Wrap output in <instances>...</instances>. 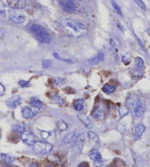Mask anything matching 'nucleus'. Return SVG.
I'll use <instances>...</instances> for the list:
<instances>
[{
  "label": "nucleus",
  "instance_id": "f257e3e1",
  "mask_svg": "<svg viewBox=\"0 0 150 167\" xmlns=\"http://www.w3.org/2000/svg\"><path fill=\"white\" fill-rule=\"evenodd\" d=\"M62 27L67 35L75 38H81L88 33L87 27L72 18H66L61 22Z\"/></svg>",
  "mask_w": 150,
  "mask_h": 167
},
{
  "label": "nucleus",
  "instance_id": "f03ea898",
  "mask_svg": "<svg viewBox=\"0 0 150 167\" xmlns=\"http://www.w3.org/2000/svg\"><path fill=\"white\" fill-rule=\"evenodd\" d=\"M127 102H128V108L130 107L132 116L135 118L141 116L146 109L142 99L136 94H130L127 97Z\"/></svg>",
  "mask_w": 150,
  "mask_h": 167
},
{
  "label": "nucleus",
  "instance_id": "7ed1b4c3",
  "mask_svg": "<svg viewBox=\"0 0 150 167\" xmlns=\"http://www.w3.org/2000/svg\"><path fill=\"white\" fill-rule=\"evenodd\" d=\"M29 31L39 42L49 44L52 41V37L48 31L40 24H32L29 27Z\"/></svg>",
  "mask_w": 150,
  "mask_h": 167
},
{
  "label": "nucleus",
  "instance_id": "20e7f679",
  "mask_svg": "<svg viewBox=\"0 0 150 167\" xmlns=\"http://www.w3.org/2000/svg\"><path fill=\"white\" fill-rule=\"evenodd\" d=\"M53 149L51 144L44 141H37L33 146L35 153L38 154H47L50 153Z\"/></svg>",
  "mask_w": 150,
  "mask_h": 167
},
{
  "label": "nucleus",
  "instance_id": "39448f33",
  "mask_svg": "<svg viewBox=\"0 0 150 167\" xmlns=\"http://www.w3.org/2000/svg\"><path fill=\"white\" fill-rule=\"evenodd\" d=\"M75 137L74 141L72 142L73 144V149L75 153H80L82 152V147L84 144V136L82 134H80L78 130H75Z\"/></svg>",
  "mask_w": 150,
  "mask_h": 167
},
{
  "label": "nucleus",
  "instance_id": "423d86ee",
  "mask_svg": "<svg viewBox=\"0 0 150 167\" xmlns=\"http://www.w3.org/2000/svg\"><path fill=\"white\" fill-rule=\"evenodd\" d=\"M39 112V108L35 107L25 106L21 108V114L24 119H32L37 116Z\"/></svg>",
  "mask_w": 150,
  "mask_h": 167
},
{
  "label": "nucleus",
  "instance_id": "0eeeda50",
  "mask_svg": "<svg viewBox=\"0 0 150 167\" xmlns=\"http://www.w3.org/2000/svg\"><path fill=\"white\" fill-rule=\"evenodd\" d=\"M21 139L25 144L29 146H34L35 144L37 142L35 136L29 131H25L21 134Z\"/></svg>",
  "mask_w": 150,
  "mask_h": 167
},
{
  "label": "nucleus",
  "instance_id": "6e6552de",
  "mask_svg": "<svg viewBox=\"0 0 150 167\" xmlns=\"http://www.w3.org/2000/svg\"><path fill=\"white\" fill-rule=\"evenodd\" d=\"M8 14H9L10 20L12 21L14 23H16V24L23 23L26 19L25 16L19 12H16V11H9Z\"/></svg>",
  "mask_w": 150,
  "mask_h": 167
},
{
  "label": "nucleus",
  "instance_id": "1a4fd4ad",
  "mask_svg": "<svg viewBox=\"0 0 150 167\" xmlns=\"http://www.w3.org/2000/svg\"><path fill=\"white\" fill-rule=\"evenodd\" d=\"M60 5H61L64 11L67 13H73L76 10L75 4L71 0H63V1H59Z\"/></svg>",
  "mask_w": 150,
  "mask_h": 167
},
{
  "label": "nucleus",
  "instance_id": "9d476101",
  "mask_svg": "<svg viewBox=\"0 0 150 167\" xmlns=\"http://www.w3.org/2000/svg\"><path fill=\"white\" fill-rule=\"evenodd\" d=\"M8 5L12 9H22L27 5V1L24 0H8Z\"/></svg>",
  "mask_w": 150,
  "mask_h": 167
},
{
  "label": "nucleus",
  "instance_id": "9b49d317",
  "mask_svg": "<svg viewBox=\"0 0 150 167\" xmlns=\"http://www.w3.org/2000/svg\"><path fill=\"white\" fill-rule=\"evenodd\" d=\"M21 101H22V100H21L20 96L15 95L14 97H11L10 100H8L7 105L9 107L15 108V107H18L19 105H20Z\"/></svg>",
  "mask_w": 150,
  "mask_h": 167
},
{
  "label": "nucleus",
  "instance_id": "f8f14e48",
  "mask_svg": "<svg viewBox=\"0 0 150 167\" xmlns=\"http://www.w3.org/2000/svg\"><path fill=\"white\" fill-rule=\"evenodd\" d=\"M104 59H105V54H104L103 52H101L97 54L93 58L88 60V63L90 65H96V64L99 63L102 61H103Z\"/></svg>",
  "mask_w": 150,
  "mask_h": 167
},
{
  "label": "nucleus",
  "instance_id": "ddd939ff",
  "mask_svg": "<svg viewBox=\"0 0 150 167\" xmlns=\"http://www.w3.org/2000/svg\"><path fill=\"white\" fill-rule=\"evenodd\" d=\"M78 117L82 121V123L88 127V128H92L93 127V124L92 123V122L88 116H86L84 114H80V115H78Z\"/></svg>",
  "mask_w": 150,
  "mask_h": 167
},
{
  "label": "nucleus",
  "instance_id": "4468645a",
  "mask_svg": "<svg viewBox=\"0 0 150 167\" xmlns=\"http://www.w3.org/2000/svg\"><path fill=\"white\" fill-rule=\"evenodd\" d=\"M91 115L93 118L97 119H102L104 117V110H103V108L99 107H96L94 110L92 111Z\"/></svg>",
  "mask_w": 150,
  "mask_h": 167
},
{
  "label": "nucleus",
  "instance_id": "2eb2a0df",
  "mask_svg": "<svg viewBox=\"0 0 150 167\" xmlns=\"http://www.w3.org/2000/svg\"><path fill=\"white\" fill-rule=\"evenodd\" d=\"M145 130V127L143 125H137L135 127V138L136 140L140 138Z\"/></svg>",
  "mask_w": 150,
  "mask_h": 167
},
{
  "label": "nucleus",
  "instance_id": "dca6fc26",
  "mask_svg": "<svg viewBox=\"0 0 150 167\" xmlns=\"http://www.w3.org/2000/svg\"><path fill=\"white\" fill-rule=\"evenodd\" d=\"M89 157L91 160H94V161H101L102 160V155L97 150H93L89 154Z\"/></svg>",
  "mask_w": 150,
  "mask_h": 167
},
{
  "label": "nucleus",
  "instance_id": "f3484780",
  "mask_svg": "<svg viewBox=\"0 0 150 167\" xmlns=\"http://www.w3.org/2000/svg\"><path fill=\"white\" fill-rule=\"evenodd\" d=\"M29 104H30L32 107H37V108L39 109L43 106V102H41L39 99H38L37 97H34L30 98V100H29Z\"/></svg>",
  "mask_w": 150,
  "mask_h": 167
},
{
  "label": "nucleus",
  "instance_id": "a211bd4d",
  "mask_svg": "<svg viewBox=\"0 0 150 167\" xmlns=\"http://www.w3.org/2000/svg\"><path fill=\"white\" fill-rule=\"evenodd\" d=\"M14 130L15 133L22 134L25 132V125L23 123H17L14 126Z\"/></svg>",
  "mask_w": 150,
  "mask_h": 167
},
{
  "label": "nucleus",
  "instance_id": "6ab92c4d",
  "mask_svg": "<svg viewBox=\"0 0 150 167\" xmlns=\"http://www.w3.org/2000/svg\"><path fill=\"white\" fill-rule=\"evenodd\" d=\"M84 107V100L82 99H77L74 102V107L77 111H81Z\"/></svg>",
  "mask_w": 150,
  "mask_h": 167
},
{
  "label": "nucleus",
  "instance_id": "aec40b11",
  "mask_svg": "<svg viewBox=\"0 0 150 167\" xmlns=\"http://www.w3.org/2000/svg\"><path fill=\"white\" fill-rule=\"evenodd\" d=\"M74 137H75V132H72V133H69L64 137L63 138V143L66 144H72L74 141Z\"/></svg>",
  "mask_w": 150,
  "mask_h": 167
},
{
  "label": "nucleus",
  "instance_id": "412c9836",
  "mask_svg": "<svg viewBox=\"0 0 150 167\" xmlns=\"http://www.w3.org/2000/svg\"><path fill=\"white\" fill-rule=\"evenodd\" d=\"M143 64H144V62H143V59L141 58L140 57H137L136 58V70L140 71V72H142Z\"/></svg>",
  "mask_w": 150,
  "mask_h": 167
},
{
  "label": "nucleus",
  "instance_id": "4be33fe9",
  "mask_svg": "<svg viewBox=\"0 0 150 167\" xmlns=\"http://www.w3.org/2000/svg\"><path fill=\"white\" fill-rule=\"evenodd\" d=\"M51 99H52L53 102H55V103L57 104H59V105H63L64 102H65V101H64L63 97H61L59 95H56V94L52 95V97H51Z\"/></svg>",
  "mask_w": 150,
  "mask_h": 167
},
{
  "label": "nucleus",
  "instance_id": "5701e85b",
  "mask_svg": "<svg viewBox=\"0 0 150 167\" xmlns=\"http://www.w3.org/2000/svg\"><path fill=\"white\" fill-rule=\"evenodd\" d=\"M116 90V87L113 86V85H105V86L103 88V91L106 94H112Z\"/></svg>",
  "mask_w": 150,
  "mask_h": 167
},
{
  "label": "nucleus",
  "instance_id": "b1692460",
  "mask_svg": "<svg viewBox=\"0 0 150 167\" xmlns=\"http://www.w3.org/2000/svg\"><path fill=\"white\" fill-rule=\"evenodd\" d=\"M128 112H129V108H128L127 105H122L118 109V113H119L121 117H124L126 115H127Z\"/></svg>",
  "mask_w": 150,
  "mask_h": 167
},
{
  "label": "nucleus",
  "instance_id": "393cba45",
  "mask_svg": "<svg viewBox=\"0 0 150 167\" xmlns=\"http://www.w3.org/2000/svg\"><path fill=\"white\" fill-rule=\"evenodd\" d=\"M88 135L89 138H90L92 141L95 142V143H96V144L99 143V138L98 135H97L96 133H93V132H91V131H88Z\"/></svg>",
  "mask_w": 150,
  "mask_h": 167
},
{
  "label": "nucleus",
  "instance_id": "a878e982",
  "mask_svg": "<svg viewBox=\"0 0 150 167\" xmlns=\"http://www.w3.org/2000/svg\"><path fill=\"white\" fill-rule=\"evenodd\" d=\"M1 158L2 159L3 161L6 162V163H12L14 160V157L11 156V155H7V154H1Z\"/></svg>",
  "mask_w": 150,
  "mask_h": 167
},
{
  "label": "nucleus",
  "instance_id": "bb28decb",
  "mask_svg": "<svg viewBox=\"0 0 150 167\" xmlns=\"http://www.w3.org/2000/svg\"><path fill=\"white\" fill-rule=\"evenodd\" d=\"M57 125H58V128L60 129V130L63 131V130H66L67 129V125L66 124V122L64 121H63L61 119H60L57 122Z\"/></svg>",
  "mask_w": 150,
  "mask_h": 167
},
{
  "label": "nucleus",
  "instance_id": "cd10ccee",
  "mask_svg": "<svg viewBox=\"0 0 150 167\" xmlns=\"http://www.w3.org/2000/svg\"><path fill=\"white\" fill-rule=\"evenodd\" d=\"M121 60H122V62L125 65H128L130 63V60H131V57H130V54H125L121 57Z\"/></svg>",
  "mask_w": 150,
  "mask_h": 167
},
{
  "label": "nucleus",
  "instance_id": "c85d7f7f",
  "mask_svg": "<svg viewBox=\"0 0 150 167\" xmlns=\"http://www.w3.org/2000/svg\"><path fill=\"white\" fill-rule=\"evenodd\" d=\"M111 5L113 6V8H114V9H115V11H116V12L120 15V16H123L122 13H121V9H120V8L118 7V5H117V3L114 2H111Z\"/></svg>",
  "mask_w": 150,
  "mask_h": 167
},
{
  "label": "nucleus",
  "instance_id": "c756f323",
  "mask_svg": "<svg viewBox=\"0 0 150 167\" xmlns=\"http://www.w3.org/2000/svg\"><path fill=\"white\" fill-rule=\"evenodd\" d=\"M19 84L20 85V86L23 88L30 86V82H29V81H27V80H20L19 82Z\"/></svg>",
  "mask_w": 150,
  "mask_h": 167
},
{
  "label": "nucleus",
  "instance_id": "7c9ffc66",
  "mask_svg": "<svg viewBox=\"0 0 150 167\" xmlns=\"http://www.w3.org/2000/svg\"><path fill=\"white\" fill-rule=\"evenodd\" d=\"M136 2L138 4V5L139 6L140 8H141V9L143 10V11H146V5L144 4V2L142 1H139V0H136Z\"/></svg>",
  "mask_w": 150,
  "mask_h": 167
},
{
  "label": "nucleus",
  "instance_id": "2f4dec72",
  "mask_svg": "<svg viewBox=\"0 0 150 167\" xmlns=\"http://www.w3.org/2000/svg\"><path fill=\"white\" fill-rule=\"evenodd\" d=\"M42 64H43V67L44 68H48L50 66L51 61L49 60H44L42 62Z\"/></svg>",
  "mask_w": 150,
  "mask_h": 167
},
{
  "label": "nucleus",
  "instance_id": "473e14b6",
  "mask_svg": "<svg viewBox=\"0 0 150 167\" xmlns=\"http://www.w3.org/2000/svg\"><path fill=\"white\" fill-rule=\"evenodd\" d=\"M54 56H55V58L59 59V60H60L66 61V62H67V63H72V60H66V59H65V58H62V57H60V55H59V54H57V53H54Z\"/></svg>",
  "mask_w": 150,
  "mask_h": 167
},
{
  "label": "nucleus",
  "instance_id": "72a5a7b5",
  "mask_svg": "<svg viewBox=\"0 0 150 167\" xmlns=\"http://www.w3.org/2000/svg\"><path fill=\"white\" fill-rule=\"evenodd\" d=\"M5 93V88L4 85L0 83V97L3 96Z\"/></svg>",
  "mask_w": 150,
  "mask_h": 167
},
{
  "label": "nucleus",
  "instance_id": "f704fd0d",
  "mask_svg": "<svg viewBox=\"0 0 150 167\" xmlns=\"http://www.w3.org/2000/svg\"><path fill=\"white\" fill-rule=\"evenodd\" d=\"M49 135V133H47V132H42V133H41V137H42L44 139H47Z\"/></svg>",
  "mask_w": 150,
  "mask_h": 167
},
{
  "label": "nucleus",
  "instance_id": "c9c22d12",
  "mask_svg": "<svg viewBox=\"0 0 150 167\" xmlns=\"http://www.w3.org/2000/svg\"><path fill=\"white\" fill-rule=\"evenodd\" d=\"M77 167H89V165L86 162H82V163H80V164L77 166Z\"/></svg>",
  "mask_w": 150,
  "mask_h": 167
},
{
  "label": "nucleus",
  "instance_id": "e433bc0d",
  "mask_svg": "<svg viewBox=\"0 0 150 167\" xmlns=\"http://www.w3.org/2000/svg\"><path fill=\"white\" fill-rule=\"evenodd\" d=\"M28 167H39L38 164L37 163H35V162H33V163H30V164L29 165V166Z\"/></svg>",
  "mask_w": 150,
  "mask_h": 167
},
{
  "label": "nucleus",
  "instance_id": "4c0bfd02",
  "mask_svg": "<svg viewBox=\"0 0 150 167\" xmlns=\"http://www.w3.org/2000/svg\"><path fill=\"white\" fill-rule=\"evenodd\" d=\"M47 167H57V165L55 164V163H49V164H48Z\"/></svg>",
  "mask_w": 150,
  "mask_h": 167
},
{
  "label": "nucleus",
  "instance_id": "58836bf2",
  "mask_svg": "<svg viewBox=\"0 0 150 167\" xmlns=\"http://www.w3.org/2000/svg\"><path fill=\"white\" fill-rule=\"evenodd\" d=\"M2 31L0 30V39H2Z\"/></svg>",
  "mask_w": 150,
  "mask_h": 167
},
{
  "label": "nucleus",
  "instance_id": "ea45409f",
  "mask_svg": "<svg viewBox=\"0 0 150 167\" xmlns=\"http://www.w3.org/2000/svg\"><path fill=\"white\" fill-rule=\"evenodd\" d=\"M147 32H148V33H149V34L150 35V27L149 28V29H147Z\"/></svg>",
  "mask_w": 150,
  "mask_h": 167
},
{
  "label": "nucleus",
  "instance_id": "a19ab883",
  "mask_svg": "<svg viewBox=\"0 0 150 167\" xmlns=\"http://www.w3.org/2000/svg\"><path fill=\"white\" fill-rule=\"evenodd\" d=\"M106 167H115V166H107Z\"/></svg>",
  "mask_w": 150,
  "mask_h": 167
},
{
  "label": "nucleus",
  "instance_id": "79ce46f5",
  "mask_svg": "<svg viewBox=\"0 0 150 167\" xmlns=\"http://www.w3.org/2000/svg\"><path fill=\"white\" fill-rule=\"evenodd\" d=\"M5 167H14V166H5Z\"/></svg>",
  "mask_w": 150,
  "mask_h": 167
}]
</instances>
